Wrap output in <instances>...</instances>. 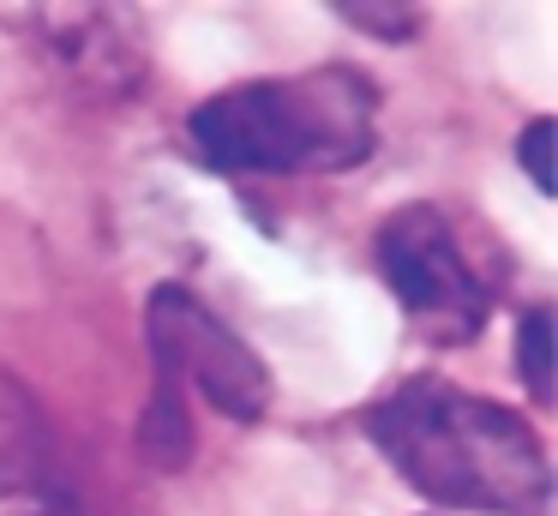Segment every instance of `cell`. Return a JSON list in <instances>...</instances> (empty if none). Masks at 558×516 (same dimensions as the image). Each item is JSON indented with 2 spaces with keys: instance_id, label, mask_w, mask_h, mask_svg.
I'll use <instances>...</instances> for the list:
<instances>
[{
  "instance_id": "6da1fadb",
  "label": "cell",
  "mask_w": 558,
  "mask_h": 516,
  "mask_svg": "<svg viewBox=\"0 0 558 516\" xmlns=\"http://www.w3.org/2000/svg\"><path fill=\"white\" fill-rule=\"evenodd\" d=\"M361 427L378 456L433 504L481 516H541L553 499L541 432L517 408L462 391L438 372L390 384L378 403H366Z\"/></svg>"
},
{
  "instance_id": "7a4b0ae2",
  "label": "cell",
  "mask_w": 558,
  "mask_h": 516,
  "mask_svg": "<svg viewBox=\"0 0 558 516\" xmlns=\"http://www.w3.org/2000/svg\"><path fill=\"white\" fill-rule=\"evenodd\" d=\"M186 132L222 175H337L373 156L378 84L354 67L253 79L205 96Z\"/></svg>"
},
{
  "instance_id": "3957f363",
  "label": "cell",
  "mask_w": 558,
  "mask_h": 516,
  "mask_svg": "<svg viewBox=\"0 0 558 516\" xmlns=\"http://www.w3.org/2000/svg\"><path fill=\"white\" fill-rule=\"evenodd\" d=\"M150 331V408L145 427H138V444L157 468H186L193 456V420H186V384H198L217 415L229 420H258L270 408V372L193 288L162 283L150 295L145 312Z\"/></svg>"
},
{
  "instance_id": "277c9868",
  "label": "cell",
  "mask_w": 558,
  "mask_h": 516,
  "mask_svg": "<svg viewBox=\"0 0 558 516\" xmlns=\"http://www.w3.org/2000/svg\"><path fill=\"white\" fill-rule=\"evenodd\" d=\"M378 276L390 283V295L402 300L414 324L438 343H469L486 324V283L474 276L469 252H462L457 228L438 204H402L397 216H385L373 235Z\"/></svg>"
},
{
  "instance_id": "5b68a950",
  "label": "cell",
  "mask_w": 558,
  "mask_h": 516,
  "mask_svg": "<svg viewBox=\"0 0 558 516\" xmlns=\"http://www.w3.org/2000/svg\"><path fill=\"white\" fill-rule=\"evenodd\" d=\"M0 516H78V487L49 415L25 379L0 367Z\"/></svg>"
},
{
  "instance_id": "8992f818",
  "label": "cell",
  "mask_w": 558,
  "mask_h": 516,
  "mask_svg": "<svg viewBox=\"0 0 558 516\" xmlns=\"http://www.w3.org/2000/svg\"><path fill=\"white\" fill-rule=\"evenodd\" d=\"M31 24L54 67L78 84V96L114 103L145 79V36L133 7H31Z\"/></svg>"
},
{
  "instance_id": "52a82bcc",
  "label": "cell",
  "mask_w": 558,
  "mask_h": 516,
  "mask_svg": "<svg viewBox=\"0 0 558 516\" xmlns=\"http://www.w3.org/2000/svg\"><path fill=\"white\" fill-rule=\"evenodd\" d=\"M517 367H522V384H529L534 403H553V312L546 307H534L529 319H522Z\"/></svg>"
},
{
  "instance_id": "ba28073f",
  "label": "cell",
  "mask_w": 558,
  "mask_h": 516,
  "mask_svg": "<svg viewBox=\"0 0 558 516\" xmlns=\"http://www.w3.org/2000/svg\"><path fill=\"white\" fill-rule=\"evenodd\" d=\"M330 12H342L354 31L385 36V43H409L421 31V7H409V0H337Z\"/></svg>"
},
{
  "instance_id": "9c48e42d",
  "label": "cell",
  "mask_w": 558,
  "mask_h": 516,
  "mask_svg": "<svg viewBox=\"0 0 558 516\" xmlns=\"http://www.w3.org/2000/svg\"><path fill=\"white\" fill-rule=\"evenodd\" d=\"M517 163H522V175L534 180V192H541V199H553V192H558V175H553V115H534L529 127H522Z\"/></svg>"
}]
</instances>
